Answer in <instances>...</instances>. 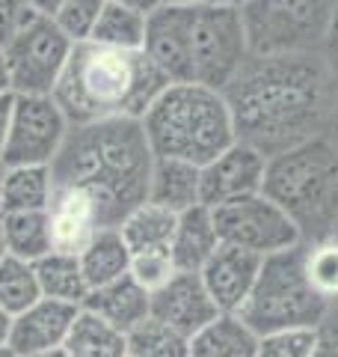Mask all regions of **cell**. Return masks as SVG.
Listing matches in <instances>:
<instances>
[{"label":"cell","instance_id":"obj_1","mask_svg":"<svg viewBox=\"0 0 338 357\" xmlns=\"http://www.w3.org/2000/svg\"><path fill=\"white\" fill-rule=\"evenodd\" d=\"M234 137L264 158L321 137L335 107V72L318 51L250 57L223 89Z\"/></svg>","mask_w":338,"mask_h":357},{"label":"cell","instance_id":"obj_2","mask_svg":"<svg viewBox=\"0 0 338 357\" xmlns=\"http://www.w3.org/2000/svg\"><path fill=\"white\" fill-rule=\"evenodd\" d=\"M154 155L140 119L74 126L51 164L54 188H77L92 197L101 223L119 227L149 197Z\"/></svg>","mask_w":338,"mask_h":357},{"label":"cell","instance_id":"obj_3","mask_svg":"<svg viewBox=\"0 0 338 357\" xmlns=\"http://www.w3.org/2000/svg\"><path fill=\"white\" fill-rule=\"evenodd\" d=\"M145 54L169 84H199L223 93L250 60L241 9L217 3L154 9Z\"/></svg>","mask_w":338,"mask_h":357},{"label":"cell","instance_id":"obj_4","mask_svg":"<svg viewBox=\"0 0 338 357\" xmlns=\"http://www.w3.org/2000/svg\"><path fill=\"white\" fill-rule=\"evenodd\" d=\"M166 86L169 81L145 51L77 42L51 96L74 128L107 119H143Z\"/></svg>","mask_w":338,"mask_h":357},{"label":"cell","instance_id":"obj_5","mask_svg":"<svg viewBox=\"0 0 338 357\" xmlns=\"http://www.w3.org/2000/svg\"><path fill=\"white\" fill-rule=\"evenodd\" d=\"M140 122L154 158L187 161L199 170L238 140L223 93L199 84H169Z\"/></svg>","mask_w":338,"mask_h":357},{"label":"cell","instance_id":"obj_6","mask_svg":"<svg viewBox=\"0 0 338 357\" xmlns=\"http://www.w3.org/2000/svg\"><path fill=\"white\" fill-rule=\"evenodd\" d=\"M303 259L306 244L264 256L258 280L238 312L258 337L288 328H323L330 304L312 289Z\"/></svg>","mask_w":338,"mask_h":357},{"label":"cell","instance_id":"obj_7","mask_svg":"<svg viewBox=\"0 0 338 357\" xmlns=\"http://www.w3.org/2000/svg\"><path fill=\"white\" fill-rule=\"evenodd\" d=\"M279 208H285L303 229L306 223H321L335 215L338 203V152L326 137L267 158L264 188Z\"/></svg>","mask_w":338,"mask_h":357},{"label":"cell","instance_id":"obj_8","mask_svg":"<svg viewBox=\"0 0 338 357\" xmlns=\"http://www.w3.org/2000/svg\"><path fill=\"white\" fill-rule=\"evenodd\" d=\"M326 21V0H250L241 6L250 57L314 51L323 42Z\"/></svg>","mask_w":338,"mask_h":357},{"label":"cell","instance_id":"obj_9","mask_svg":"<svg viewBox=\"0 0 338 357\" xmlns=\"http://www.w3.org/2000/svg\"><path fill=\"white\" fill-rule=\"evenodd\" d=\"M72 48L74 42L56 27L54 18L30 13L15 36L3 45L9 89L15 96H51Z\"/></svg>","mask_w":338,"mask_h":357},{"label":"cell","instance_id":"obj_10","mask_svg":"<svg viewBox=\"0 0 338 357\" xmlns=\"http://www.w3.org/2000/svg\"><path fill=\"white\" fill-rule=\"evenodd\" d=\"M211 211L220 244L243 248L261 259L303 244V229L297 227V220L264 194L234 199Z\"/></svg>","mask_w":338,"mask_h":357},{"label":"cell","instance_id":"obj_11","mask_svg":"<svg viewBox=\"0 0 338 357\" xmlns=\"http://www.w3.org/2000/svg\"><path fill=\"white\" fill-rule=\"evenodd\" d=\"M69 131L72 126L54 96H15L13 126L0 161L6 167H51Z\"/></svg>","mask_w":338,"mask_h":357},{"label":"cell","instance_id":"obj_12","mask_svg":"<svg viewBox=\"0 0 338 357\" xmlns=\"http://www.w3.org/2000/svg\"><path fill=\"white\" fill-rule=\"evenodd\" d=\"M267 158L250 143L234 140L223 155L202 167V206L217 208L234 199L261 194Z\"/></svg>","mask_w":338,"mask_h":357},{"label":"cell","instance_id":"obj_13","mask_svg":"<svg viewBox=\"0 0 338 357\" xmlns=\"http://www.w3.org/2000/svg\"><path fill=\"white\" fill-rule=\"evenodd\" d=\"M152 316L193 340L196 333L220 316L199 274L178 271L163 289L152 295Z\"/></svg>","mask_w":338,"mask_h":357},{"label":"cell","instance_id":"obj_14","mask_svg":"<svg viewBox=\"0 0 338 357\" xmlns=\"http://www.w3.org/2000/svg\"><path fill=\"white\" fill-rule=\"evenodd\" d=\"M261 256H255L243 248H232V244H220L214 256L199 271L202 283H205L211 301L217 304L220 312H241L246 304L252 286L261 271Z\"/></svg>","mask_w":338,"mask_h":357},{"label":"cell","instance_id":"obj_15","mask_svg":"<svg viewBox=\"0 0 338 357\" xmlns=\"http://www.w3.org/2000/svg\"><path fill=\"white\" fill-rule=\"evenodd\" d=\"M77 312H81V307L63 304V301H51V298H39L33 307H27L24 312L15 316L13 333H9L6 345L18 357L63 349Z\"/></svg>","mask_w":338,"mask_h":357},{"label":"cell","instance_id":"obj_16","mask_svg":"<svg viewBox=\"0 0 338 357\" xmlns=\"http://www.w3.org/2000/svg\"><path fill=\"white\" fill-rule=\"evenodd\" d=\"M51 238L54 250L81 256L98 229H104L98 215V206L92 203V197L77 191V188H54L51 199Z\"/></svg>","mask_w":338,"mask_h":357},{"label":"cell","instance_id":"obj_17","mask_svg":"<svg viewBox=\"0 0 338 357\" xmlns=\"http://www.w3.org/2000/svg\"><path fill=\"white\" fill-rule=\"evenodd\" d=\"M81 310L95 312V316L104 319L107 325L128 333L131 328H137L140 321H145L152 316V295L145 292L131 274H125L116 283L92 289V292L86 295Z\"/></svg>","mask_w":338,"mask_h":357},{"label":"cell","instance_id":"obj_18","mask_svg":"<svg viewBox=\"0 0 338 357\" xmlns=\"http://www.w3.org/2000/svg\"><path fill=\"white\" fill-rule=\"evenodd\" d=\"M145 203H154L172 215H184L202 206V170L187 161L154 158Z\"/></svg>","mask_w":338,"mask_h":357},{"label":"cell","instance_id":"obj_19","mask_svg":"<svg viewBox=\"0 0 338 357\" xmlns=\"http://www.w3.org/2000/svg\"><path fill=\"white\" fill-rule=\"evenodd\" d=\"M217 248H220V236L217 227H214V211L208 206H196L184 211V215H178L172 244H169V253H172L178 271L199 274Z\"/></svg>","mask_w":338,"mask_h":357},{"label":"cell","instance_id":"obj_20","mask_svg":"<svg viewBox=\"0 0 338 357\" xmlns=\"http://www.w3.org/2000/svg\"><path fill=\"white\" fill-rule=\"evenodd\" d=\"M77 262H81L83 280L89 286V292H92V289L122 280L131 271V250L125 238H122L119 227H107L95 232L92 241L77 256Z\"/></svg>","mask_w":338,"mask_h":357},{"label":"cell","instance_id":"obj_21","mask_svg":"<svg viewBox=\"0 0 338 357\" xmlns=\"http://www.w3.org/2000/svg\"><path fill=\"white\" fill-rule=\"evenodd\" d=\"M258 333L238 312H220L190 340V357H255Z\"/></svg>","mask_w":338,"mask_h":357},{"label":"cell","instance_id":"obj_22","mask_svg":"<svg viewBox=\"0 0 338 357\" xmlns=\"http://www.w3.org/2000/svg\"><path fill=\"white\" fill-rule=\"evenodd\" d=\"M51 199H54L51 167H6L3 191H0V215L48 211Z\"/></svg>","mask_w":338,"mask_h":357},{"label":"cell","instance_id":"obj_23","mask_svg":"<svg viewBox=\"0 0 338 357\" xmlns=\"http://www.w3.org/2000/svg\"><path fill=\"white\" fill-rule=\"evenodd\" d=\"M6 253L24 262H39L54 250L51 238V215L48 211H15L0 215Z\"/></svg>","mask_w":338,"mask_h":357},{"label":"cell","instance_id":"obj_24","mask_svg":"<svg viewBox=\"0 0 338 357\" xmlns=\"http://www.w3.org/2000/svg\"><path fill=\"white\" fill-rule=\"evenodd\" d=\"M33 268H36V280H39V289H42V298L63 301V304H72V307H83V301L89 295V286L83 280L77 256L51 250L45 259L33 262Z\"/></svg>","mask_w":338,"mask_h":357},{"label":"cell","instance_id":"obj_25","mask_svg":"<svg viewBox=\"0 0 338 357\" xmlns=\"http://www.w3.org/2000/svg\"><path fill=\"white\" fill-rule=\"evenodd\" d=\"M175 223H178V215H172V211H166L154 203H143L119 223V232L125 238L131 256L145 250H169Z\"/></svg>","mask_w":338,"mask_h":357},{"label":"cell","instance_id":"obj_26","mask_svg":"<svg viewBox=\"0 0 338 357\" xmlns=\"http://www.w3.org/2000/svg\"><path fill=\"white\" fill-rule=\"evenodd\" d=\"M63 349L72 357H128V337L95 312L81 310Z\"/></svg>","mask_w":338,"mask_h":357},{"label":"cell","instance_id":"obj_27","mask_svg":"<svg viewBox=\"0 0 338 357\" xmlns=\"http://www.w3.org/2000/svg\"><path fill=\"white\" fill-rule=\"evenodd\" d=\"M145 33H149V15L128 6L107 3L89 42L116 51H145Z\"/></svg>","mask_w":338,"mask_h":357},{"label":"cell","instance_id":"obj_28","mask_svg":"<svg viewBox=\"0 0 338 357\" xmlns=\"http://www.w3.org/2000/svg\"><path fill=\"white\" fill-rule=\"evenodd\" d=\"M125 337L131 357H190V340L154 316L131 328Z\"/></svg>","mask_w":338,"mask_h":357},{"label":"cell","instance_id":"obj_29","mask_svg":"<svg viewBox=\"0 0 338 357\" xmlns=\"http://www.w3.org/2000/svg\"><path fill=\"white\" fill-rule=\"evenodd\" d=\"M39 298H42V289H39L33 262L6 256L0 262V304L13 312V316H18V312H24L27 307L36 304Z\"/></svg>","mask_w":338,"mask_h":357},{"label":"cell","instance_id":"obj_30","mask_svg":"<svg viewBox=\"0 0 338 357\" xmlns=\"http://www.w3.org/2000/svg\"><path fill=\"white\" fill-rule=\"evenodd\" d=\"M306 277L312 289L318 292L326 304L338 301V238L335 236H323L314 244H306Z\"/></svg>","mask_w":338,"mask_h":357},{"label":"cell","instance_id":"obj_31","mask_svg":"<svg viewBox=\"0 0 338 357\" xmlns=\"http://www.w3.org/2000/svg\"><path fill=\"white\" fill-rule=\"evenodd\" d=\"M321 331L318 328H288L258 337L255 357H314L321 349Z\"/></svg>","mask_w":338,"mask_h":357},{"label":"cell","instance_id":"obj_32","mask_svg":"<svg viewBox=\"0 0 338 357\" xmlns=\"http://www.w3.org/2000/svg\"><path fill=\"white\" fill-rule=\"evenodd\" d=\"M104 6H107V0H63V6H60V13L54 15V21L74 45L89 42L101 13H104Z\"/></svg>","mask_w":338,"mask_h":357},{"label":"cell","instance_id":"obj_33","mask_svg":"<svg viewBox=\"0 0 338 357\" xmlns=\"http://www.w3.org/2000/svg\"><path fill=\"white\" fill-rule=\"evenodd\" d=\"M128 274L149 295H154L157 289H163L178 274V268H175L172 253L169 250H145V253H134L131 256V271Z\"/></svg>","mask_w":338,"mask_h":357},{"label":"cell","instance_id":"obj_34","mask_svg":"<svg viewBox=\"0 0 338 357\" xmlns=\"http://www.w3.org/2000/svg\"><path fill=\"white\" fill-rule=\"evenodd\" d=\"M27 15H30V9L24 0H0V51L15 36V30L24 24Z\"/></svg>","mask_w":338,"mask_h":357},{"label":"cell","instance_id":"obj_35","mask_svg":"<svg viewBox=\"0 0 338 357\" xmlns=\"http://www.w3.org/2000/svg\"><path fill=\"white\" fill-rule=\"evenodd\" d=\"M323 48H326V60H330L332 72H338V3L330 9V21H326V33H323Z\"/></svg>","mask_w":338,"mask_h":357},{"label":"cell","instance_id":"obj_36","mask_svg":"<svg viewBox=\"0 0 338 357\" xmlns=\"http://www.w3.org/2000/svg\"><path fill=\"white\" fill-rule=\"evenodd\" d=\"M13 110H15V93H0V155H3L9 126H13Z\"/></svg>","mask_w":338,"mask_h":357},{"label":"cell","instance_id":"obj_37","mask_svg":"<svg viewBox=\"0 0 338 357\" xmlns=\"http://www.w3.org/2000/svg\"><path fill=\"white\" fill-rule=\"evenodd\" d=\"M27 9L33 15H45V18H54L56 13H60L63 0H24Z\"/></svg>","mask_w":338,"mask_h":357},{"label":"cell","instance_id":"obj_38","mask_svg":"<svg viewBox=\"0 0 338 357\" xmlns=\"http://www.w3.org/2000/svg\"><path fill=\"white\" fill-rule=\"evenodd\" d=\"M107 3H116V6L137 9V13H143V15H152L154 9H161V0H107Z\"/></svg>","mask_w":338,"mask_h":357},{"label":"cell","instance_id":"obj_39","mask_svg":"<svg viewBox=\"0 0 338 357\" xmlns=\"http://www.w3.org/2000/svg\"><path fill=\"white\" fill-rule=\"evenodd\" d=\"M13 321H15V316H13V312H9L3 304H0V345L9 342V333H13Z\"/></svg>","mask_w":338,"mask_h":357},{"label":"cell","instance_id":"obj_40","mask_svg":"<svg viewBox=\"0 0 338 357\" xmlns=\"http://www.w3.org/2000/svg\"><path fill=\"white\" fill-rule=\"evenodd\" d=\"M323 337V333H321ZM314 357H338V345L335 342H330V340H321V349H318V354Z\"/></svg>","mask_w":338,"mask_h":357},{"label":"cell","instance_id":"obj_41","mask_svg":"<svg viewBox=\"0 0 338 357\" xmlns=\"http://www.w3.org/2000/svg\"><path fill=\"white\" fill-rule=\"evenodd\" d=\"M0 93H13V89H9V72H6L3 51H0Z\"/></svg>","mask_w":338,"mask_h":357},{"label":"cell","instance_id":"obj_42","mask_svg":"<svg viewBox=\"0 0 338 357\" xmlns=\"http://www.w3.org/2000/svg\"><path fill=\"white\" fill-rule=\"evenodd\" d=\"M211 3V0H161V6H202Z\"/></svg>","mask_w":338,"mask_h":357},{"label":"cell","instance_id":"obj_43","mask_svg":"<svg viewBox=\"0 0 338 357\" xmlns=\"http://www.w3.org/2000/svg\"><path fill=\"white\" fill-rule=\"evenodd\" d=\"M330 126H332V146H335V152H338V96H335V107H332V119H330Z\"/></svg>","mask_w":338,"mask_h":357},{"label":"cell","instance_id":"obj_44","mask_svg":"<svg viewBox=\"0 0 338 357\" xmlns=\"http://www.w3.org/2000/svg\"><path fill=\"white\" fill-rule=\"evenodd\" d=\"M211 3H217V6H229V9H241V6L250 3V0H211Z\"/></svg>","mask_w":338,"mask_h":357},{"label":"cell","instance_id":"obj_45","mask_svg":"<svg viewBox=\"0 0 338 357\" xmlns=\"http://www.w3.org/2000/svg\"><path fill=\"white\" fill-rule=\"evenodd\" d=\"M30 357H72L65 349H51V351H42V354H30Z\"/></svg>","mask_w":338,"mask_h":357},{"label":"cell","instance_id":"obj_46","mask_svg":"<svg viewBox=\"0 0 338 357\" xmlns=\"http://www.w3.org/2000/svg\"><path fill=\"white\" fill-rule=\"evenodd\" d=\"M6 256H9V253H6V244H3V229H0V262H3Z\"/></svg>","mask_w":338,"mask_h":357},{"label":"cell","instance_id":"obj_47","mask_svg":"<svg viewBox=\"0 0 338 357\" xmlns=\"http://www.w3.org/2000/svg\"><path fill=\"white\" fill-rule=\"evenodd\" d=\"M0 357H18V354L9 349V345H0Z\"/></svg>","mask_w":338,"mask_h":357},{"label":"cell","instance_id":"obj_48","mask_svg":"<svg viewBox=\"0 0 338 357\" xmlns=\"http://www.w3.org/2000/svg\"><path fill=\"white\" fill-rule=\"evenodd\" d=\"M3 176H6V164L0 161V191H3Z\"/></svg>","mask_w":338,"mask_h":357},{"label":"cell","instance_id":"obj_49","mask_svg":"<svg viewBox=\"0 0 338 357\" xmlns=\"http://www.w3.org/2000/svg\"><path fill=\"white\" fill-rule=\"evenodd\" d=\"M332 236H335V238H338V227H335V229H332Z\"/></svg>","mask_w":338,"mask_h":357},{"label":"cell","instance_id":"obj_50","mask_svg":"<svg viewBox=\"0 0 338 357\" xmlns=\"http://www.w3.org/2000/svg\"><path fill=\"white\" fill-rule=\"evenodd\" d=\"M128 357H131V354H128Z\"/></svg>","mask_w":338,"mask_h":357}]
</instances>
